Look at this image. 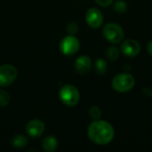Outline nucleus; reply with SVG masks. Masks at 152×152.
I'll return each instance as SVG.
<instances>
[{
	"instance_id": "1",
	"label": "nucleus",
	"mask_w": 152,
	"mask_h": 152,
	"mask_svg": "<svg viewBox=\"0 0 152 152\" xmlns=\"http://www.w3.org/2000/svg\"><path fill=\"white\" fill-rule=\"evenodd\" d=\"M88 138L95 144L107 145L112 142L115 131L112 125L105 120H94L87 128Z\"/></svg>"
},
{
	"instance_id": "2",
	"label": "nucleus",
	"mask_w": 152,
	"mask_h": 152,
	"mask_svg": "<svg viewBox=\"0 0 152 152\" xmlns=\"http://www.w3.org/2000/svg\"><path fill=\"white\" fill-rule=\"evenodd\" d=\"M135 79L133 75L129 73H119L116 75L112 81L111 86L118 93H126L134 88Z\"/></svg>"
},
{
	"instance_id": "3",
	"label": "nucleus",
	"mask_w": 152,
	"mask_h": 152,
	"mask_svg": "<svg viewBox=\"0 0 152 152\" xmlns=\"http://www.w3.org/2000/svg\"><path fill=\"white\" fill-rule=\"evenodd\" d=\"M102 35L110 43L118 44L123 40L125 32L119 24L115 22H109L104 25L102 29Z\"/></svg>"
},
{
	"instance_id": "4",
	"label": "nucleus",
	"mask_w": 152,
	"mask_h": 152,
	"mask_svg": "<svg viewBox=\"0 0 152 152\" xmlns=\"http://www.w3.org/2000/svg\"><path fill=\"white\" fill-rule=\"evenodd\" d=\"M60 99L63 104L73 107L79 102L80 100V94L77 88L72 85H66L62 86L59 93Z\"/></svg>"
},
{
	"instance_id": "5",
	"label": "nucleus",
	"mask_w": 152,
	"mask_h": 152,
	"mask_svg": "<svg viewBox=\"0 0 152 152\" xmlns=\"http://www.w3.org/2000/svg\"><path fill=\"white\" fill-rule=\"evenodd\" d=\"M79 48L80 42L73 35L65 37L60 43V50L64 55H73L77 53Z\"/></svg>"
},
{
	"instance_id": "6",
	"label": "nucleus",
	"mask_w": 152,
	"mask_h": 152,
	"mask_svg": "<svg viewBox=\"0 0 152 152\" xmlns=\"http://www.w3.org/2000/svg\"><path fill=\"white\" fill-rule=\"evenodd\" d=\"M18 71L16 68L11 64H4L0 66V86H8L14 82L17 77Z\"/></svg>"
},
{
	"instance_id": "7",
	"label": "nucleus",
	"mask_w": 152,
	"mask_h": 152,
	"mask_svg": "<svg viewBox=\"0 0 152 152\" xmlns=\"http://www.w3.org/2000/svg\"><path fill=\"white\" fill-rule=\"evenodd\" d=\"M104 20L102 12L97 8H90L86 13V21L92 28H100Z\"/></svg>"
},
{
	"instance_id": "8",
	"label": "nucleus",
	"mask_w": 152,
	"mask_h": 152,
	"mask_svg": "<svg viewBox=\"0 0 152 152\" xmlns=\"http://www.w3.org/2000/svg\"><path fill=\"white\" fill-rule=\"evenodd\" d=\"M121 52L127 57H135L141 52V45L134 39H126L121 45Z\"/></svg>"
},
{
	"instance_id": "9",
	"label": "nucleus",
	"mask_w": 152,
	"mask_h": 152,
	"mask_svg": "<svg viewBox=\"0 0 152 152\" xmlns=\"http://www.w3.org/2000/svg\"><path fill=\"white\" fill-rule=\"evenodd\" d=\"M45 126L44 122L38 119H34L29 121L26 126V132L31 138H37L43 134Z\"/></svg>"
},
{
	"instance_id": "10",
	"label": "nucleus",
	"mask_w": 152,
	"mask_h": 152,
	"mask_svg": "<svg viewBox=\"0 0 152 152\" xmlns=\"http://www.w3.org/2000/svg\"><path fill=\"white\" fill-rule=\"evenodd\" d=\"M75 69L77 73L81 75L87 74L92 69V61L86 55H81L77 58L75 61Z\"/></svg>"
},
{
	"instance_id": "11",
	"label": "nucleus",
	"mask_w": 152,
	"mask_h": 152,
	"mask_svg": "<svg viewBox=\"0 0 152 152\" xmlns=\"http://www.w3.org/2000/svg\"><path fill=\"white\" fill-rule=\"evenodd\" d=\"M58 147V141L56 137L50 135L45 137L42 142V149L46 152L54 151Z\"/></svg>"
},
{
	"instance_id": "12",
	"label": "nucleus",
	"mask_w": 152,
	"mask_h": 152,
	"mask_svg": "<svg viewBox=\"0 0 152 152\" xmlns=\"http://www.w3.org/2000/svg\"><path fill=\"white\" fill-rule=\"evenodd\" d=\"M94 69L99 75H104L108 69V63L102 58H98L94 62Z\"/></svg>"
},
{
	"instance_id": "13",
	"label": "nucleus",
	"mask_w": 152,
	"mask_h": 152,
	"mask_svg": "<svg viewBox=\"0 0 152 152\" xmlns=\"http://www.w3.org/2000/svg\"><path fill=\"white\" fill-rule=\"evenodd\" d=\"M12 146H13L14 148L22 149V148L26 147V145L28 144V139H27L24 135L18 134V135H15V136L12 138Z\"/></svg>"
},
{
	"instance_id": "14",
	"label": "nucleus",
	"mask_w": 152,
	"mask_h": 152,
	"mask_svg": "<svg viewBox=\"0 0 152 152\" xmlns=\"http://www.w3.org/2000/svg\"><path fill=\"white\" fill-rule=\"evenodd\" d=\"M106 57L108 60L114 61L119 57V51L116 46H110L106 50Z\"/></svg>"
},
{
	"instance_id": "15",
	"label": "nucleus",
	"mask_w": 152,
	"mask_h": 152,
	"mask_svg": "<svg viewBox=\"0 0 152 152\" xmlns=\"http://www.w3.org/2000/svg\"><path fill=\"white\" fill-rule=\"evenodd\" d=\"M113 9L118 13H124L127 11L128 6L126 1L124 0H118L113 4Z\"/></svg>"
},
{
	"instance_id": "16",
	"label": "nucleus",
	"mask_w": 152,
	"mask_h": 152,
	"mask_svg": "<svg viewBox=\"0 0 152 152\" xmlns=\"http://www.w3.org/2000/svg\"><path fill=\"white\" fill-rule=\"evenodd\" d=\"M89 117L93 120H98L102 117V110L98 106H93L89 110Z\"/></svg>"
},
{
	"instance_id": "17",
	"label": "nucleus",
	"mask_w": 152,
	"mask_h": 152,
	"mask_svg": "<svg viewBox=\"0 0 152 152\" xmlns=\"http://www.w3.org/2000/svg\"><path fill=\"white\" fill-rule=\"evenodd\" d=\"M10 95L7 92L4 90H0V107H4L10 102Z\"/></svg>"
},
{
	"instance_id": "18",
	"label": "nucleus",
	"mask_w": 152,
	"mask_h": 152,
	"mask_svg": "<svg viewBox=\"0 0 152 152\" xmlns=\"http://www.w3.org/2000/svg\"><path fill=\"white\" fill-rule=\"evenodd\" d=\"M67 31L69 35H75L78 31V25L75 21H71L67 25Z\"/></svg>"
},
{
	"instance_id": "19",
	"label": "nucleus",
	"mask_w": 152,
	"mask_h": 152,
	"mask_svg": "<svg viewBox=\"0 0 152 152\" xmlns=\"http://www.w3.org/2000/svg\"><path fill=\"white\" fill-rule=\"evenodd\" d=\"M114 0H95V2L100 5V6H102V7H107V6H110L112 3H113Z\"/></svg>"
},
{
	"instance_id": "20",
	"label": "nucleus",
	"mask_w": 152,
	"mask_h": 152,
	"mask_svg": "<svg viewBox=\"0 0 152 152\" xmlns=\"http://www.w3.org/2000/svg\"><path fill=\"white\" fill-rule=\"evenodd\" d=\"M148 52H149V53H150V55L152 56V39L149 42V44H148Z\"/></svg>"
}]
</instances>
